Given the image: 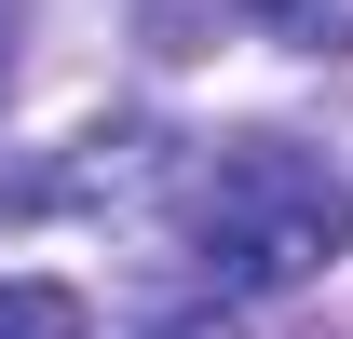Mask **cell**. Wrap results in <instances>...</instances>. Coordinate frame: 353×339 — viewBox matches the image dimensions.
<instances>
[{"mask_svg": "<svg viewBox=\"0 0 353 339\" xmlns=\"http://www.w3.org/2000/svg\"><path fill=\"white\" fill-rule=\"evenodd\" d=\"M231 14H259V28H285V41H312V28H326L340 0H231Z\"/></svg>", "mask_w": 353, "mask_h": 339, "instance_id": "obj_3", "label": "cell"}, {"mask_svg": "<svg viewBox=\"0 0 353 339\" xmlns=\"http://www.w3.org/2000/svg\"><path fill=\"white\" fill-rule=\"evenodd\" d=\"M0 95H14V28H0Z\"/></svg>", "mask_w": 353, "mask_h": 339, "instance_id": "obj_5", "label": "cell"}, {"mask_svg": "<svg viewBox=\"0 0 353 339\" xmlns=\"http://www.w3.org/2000/svg\"><path fill=\"white\" fill-rule=\"evenodd\" d=\"M0 339H82V298L41 285V271H14V285H0Z\"/></svg>", "mask_w": 353, "mask_h": 339, "instance_id": "obj_2", "label": "cell"}, {"mask_svg": "<svg viewBox=\"0 0 353 339\" xmlns=\"http://www.w3.org/2000/svg\"><path fill=\"white\" fill-rule=\"evenodd\" d=\"M150 339H245L231 312H176V326H150Z\"/></svg>", "mask_w": 353, "mask_h": 339, "instance_id": "obj_4", "label": "cell"}, {"mask_svg": "<svg viewBox=\"0 0 353 339\" xmlns=\"http://www.w3.org/2000/svg\"><path fill=\"white\" fill-rule=\"evenodd\" d=\"M190 245H204V271L231 298L312 285L353 245V190H340V163H312L299 136H231L218 163L190 176Z\"/></svg>", "mask_w": 353, "mask_h": 339, "instance_id": "obj_1", "label": "cell"}]
</instances>
